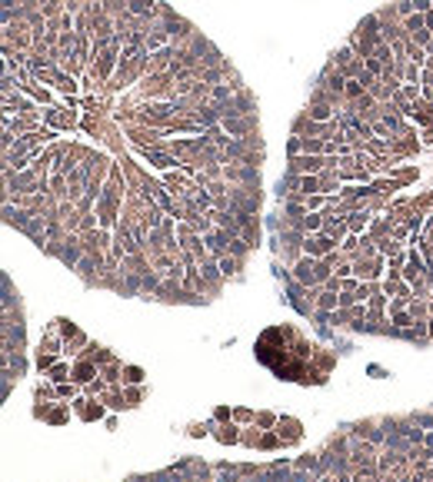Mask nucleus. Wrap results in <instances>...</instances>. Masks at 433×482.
<instances>
[{
    "instance_id": "nucleus-1",
    "label": "nucleus",
    "mask_w": 433,
    "mask_h": 482,
    "mask_svg": "<svg viewBox=\"0 0 433 482\" xmlns=\"http://www.w3.org/2000/svg\"><path fill=\"white\" fill-rule=\"evenodd\" d=\"M297 279H300V283H313V279H317V273H313V263H310V260H303V263L297 266Z\"/></svg>"
},
{
    "instance_id": "nucleus-2",
    "label": "nucleus",
    "mask_w": 433,
    "mask_h": 482,
    "mask_svg": "<svg viewBox=\"0 0 433 482\" xmlns=\"http://www.w3.org/2000/svg\"><path fill=\"white\" fill-rule=\"evenodd\" d=\"M317 166H320L317 156H297L293 160V170H317Z\"/></svg>"
},
{
    "instance_id": "nucleus-3",
    "label": "nucleus",
    "mask_w": 433,
    "mask_h": 482,
    "mask_svg": "<svg viewBox=\"0 0 433 482\" xmlns=\"http://www.w3.org/2000/svg\"><path fill=\"white\" fill-rule=\"evenodd\" d=\"M330 246H333L330 240H307V250H310V253H327Z\"/></svg>"
},
{
    "instance_id": "nucleus-4",
    "label": "nucleus",
    "mask_w": 433,
    "mask_h": 482,
    "mask_svg": "<svg viewBox=\"0 0 433 482\" xmlns=\"http://www.w3.org/2000/svg\"><path fill=\"white\" fill-rule=\"evenodd\" d=\"M300 146H303L307 153H310V150H313V153H320V150H330V146H327V143H320V140H303Z\"/></svg>"
},
{
    "instance_id": "nucleus-5",
    "label": "nucleus",
    "mask_w": 433,
    "mask_h": 482,
    "mask_svg": "<svg viewBox=\"0 0 433 482\" xmlns=\"http://www.w3.org/2000/svg\"><path fill=\"white\" fill-rule=\"evenodd\" d=\"M330 113H333L330 107H313L310 110V120H330Z\"/></svg>"
},
{
    "instance_id": "nucleus-6",
    "label": "nucleus",
    "mask_w": 433,
    "mask_h": 482,
    "mask_svg": "<svg viewBox=\"0 0 433 482\" xmlns=\"http://www.w3.org/2000/svg\"><path fill=\"white\" fill-rule=\"evenodd\" d=\"M407 30H423V17H410V20H407Z\"/></svg>"
},
{
    "instance_id": "nucleus-7",
    "label": "nucleus",
    "mask_w": 433,
    "mask_h": 482,
    "mask_svg": "<svg viewBox=\"0 0 433 482\" xmlns=\"http://www.w3.org/2000/svg\"><path fill=\"white\" fill-rule=\"evenodd\" d=\"M150 160H154L157 166H170V156H164V153H154V156H150Z\"/></svg>"
},
{
    "instance_id": "nucleus-8",
    "label": "nucleus",
    "mask_w": 433,
    "mask_h": 482,
    "mask_svg": "<svg viewBox=\"0 0 433 482\" xmlns=\"http://www.w3.org/2000/svg\"><path fill=\"white\" fill-rule=\"evenodd\" d=\"M303 223H307V230H317V226H320V216H307Z\"/></svg>"
},
{
    "instance_id": "nucleus-9",
    "label": "nucleus",
    "mask_w": 433,
    "mask_h": 482,
    "mask_svg": "<svg viewBox=\"0 0 433 482\" xmlns=\"http://www.w3.org/2000/svg\"><path fill=\"white\" fill-rule=\"evenodd\" d=\"M346 93H350V97H360V83H356V80H350V87H346Z\"/></svg>"
},
{
    "instance_id": "nucleus-10",
    "label": "nucleus",
    "mask_w": 433,
    "mask_h": 482,
    "mask_svg": "<svg viewBox=\"0 0 433 482\" xmlns=\"http://www.w3.org/2000/svg\"><path fill=\"white\" fill-rule=\"evenodd\" d=\"M213 97H217V100H227V97H230V90H227V87H217V90H213Z\"/></svg>"
},
{
    "instance_id": "nucleus-11",
    "label": "nucleus",
    "mask_w": 433,
    "mask_h": 482,
    "mask_svg": "<svg viewBox=\"0 0 433 482\" xmlns=\"http://www.w3.org/2000/svg\"><path fill=\"white\" fill-rule=\"evenodd\" d=\"M300 187H303L307 193H310V190H317V180H300Z\"/></svg>"
},
{
    "instance_id": "nucleus-12",
    "label": "nucleus",
    "mask_w": 433,
    "mask_h": 482,
    "mask_svg": "<svg viewBox=\"0 0 433 482\" xmlns=\"http://www.w3.org/2000/svg\"><path fill=\"white\" fill-rule=\"evenodd\" d=\"M233 266H237L233 260H223V263H220V270H223V273H233Z\"/></svg>"
},
{
    "instance_id": "nucleus-13",
    "label": "nucleus",
    "mask_w": 433,
    "mask_h": 482,
    "mask_svg": "<svg viewBox=\"0 0 433 482\" xmlns=\"http://www.w3.org/2000/svg\"><path fill=\"white\" fill-rule=\"evenodd\" d=\"M413 7H417V10H427V7H430V0H413Z\"/></svg>"
},
{
    "instance_id": "nucleus-14",
    "label": "nucleus",
    "mask_w": 433,
    "mask_h": 482,
    "mask_svg": "<svg viewBox=\"0 0 433 482\" xmlns=\"http://www.w3.org/2000/svg\"><path fill=\"white\" fill-rule=\"evenodd\" d=\"M427 27H430V30H433V13H430V17H427Z\"/></svg>"
}]
</instances>
